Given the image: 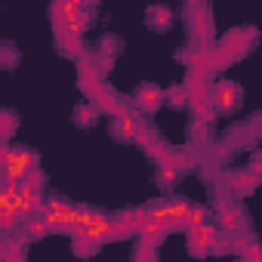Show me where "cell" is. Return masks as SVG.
Wrapping results in <instances>:
<instances>
[{
  "mask_svg": "<svg viewBox=\"0 0 262 262\" xmlns=\"http://www.w3.org/2000/svg\"><path fill=\"white\" fill-rule=\"evenodd\" d=\"M37 167V155L28 148H4V179L7 182H22L31 170Z\"/></svg>",
  "mask_w": 262,
  "mask_h": 262,
  "instance_id": "1",
  "label": "cell"
},
{
  "mask_svg": "<svg viewBox=\"0 0 262 262\" xmlns=\"http://www.w3.org/2000/svg\"><path fill=\"white\" fill-rule=\"evenodd\" d=\"M40 216L50 222V228H53V231H59V228H71V225H74L77 207H71V204H68V201H62V198H50V201H43Z\"/></svg>",
  "mask_w": 262,
  "mask_h": 262,
  "instance_id": "2",
  "label": "cell"
},
{
  "mask_svg": "<svg viewBox=\"0 0 262 262\" xmlns=\"http://www.w3.org/2000/svg\"><path fill=\"white\" fill-rule=\"evenodd\" d=\"M210 102H213L216 111L228 114V111L237 108V102H241V90H237L234 83H216V86L210 90Z\"/></svg>",
  "mask_w": 262,
  "mask_h": 262,
  "instance_id": "3",
  "label": "cell"
},
{
  "mask_svg": "<svg viewBox=\"0 0 262 262\" xmlns=\"http://www.w3.org/2000/svg\"><path fill=\"white\" fill-rule=\"evenodd\" d=\"M139 129H142V123H139V117H136L133 111L120 108V111L114 114V133H117V136H123V139H136Z\"/></svg>",
  "mask_w": 262,
  "mask_h": 262,
  "instance_id": "4",
  "label": "cell"
},
{
  "mask_svg": "<svg viewBox=\"0 0 262 262\" xmlns=\"http://www.w3.org/2000/svg\"><path fill=\"white\" fill-rule=\"evenodd\" d=\"M222 231L216 228V225H198V228H191V250L194 253H210V247H213V241L219 237Z\"/></svg>",
  "mask_w": 262,
  "mask_h": 262,
  "instance_id": "5",
  "label": "cell"
},
{
  "mask_svg": "<svg viewBox=\"0 0 262 262\" xmlns=\"http://www.w3.org/2000/svg\"><path fill=\"white\" fill-rule=\"evenodd\" d=\"M86 93H90V99H93V105H96L99 111H108V114H117V111H120V102L108 93V86L96 83V86H90Z\"/></svg>",
  "mask_w": 262,
  "mask_h": 262,
  "instance_id": "6",
  "label": "cell"
},
{
  "mask_svg": "<svg viewBox=\"0 0 262 262\" xmlns=\"http://www.w3.org/2000/svg\"><path fill=\"white\" fill-rule=\"evenodd\" d=\"M262 179L247 167V173H237V176H231L228 179V185H231V194H237V198H244V194H253L256 191V185H259Z\"/></svg>",
  "mask_w": 262,
  "mask_h": 262,
  "instance_id": "7",
  "label": "cell"
},
{
  "mask_svg": "<svg viewBox=\"0 0 262 262\" xmlns=\"http://www.w3.org/2000/svg\"><path fill=\"white\" fill-rule=\"evenodd\" d=\"M253 43V31H231L225 40H222V50L225 53H231L234 59L241 56V53H247V47Z\"/></svg>",
  "mask_w": 262,
  "mask_h": 262,
  "instance_id": "8",
  "label": "cell"
},
{
  "mask_svg": "<svg viewBox=\"0 0 262 262\" xmlns=\"http://www.w3.org/2000/svg\"><path fill=\"white\" fill-rule=\"evenodd\" d=\"M136 102H139V108H142V111H158V108H161V102H164V90L142 86V90L136 93Z\"/></svg>",
  "mask_w": 262,
  "mask_h": 262,
  "instance_id": "9",
  "label": "cell"
},
{
  "mask_svg": "<svg viewBox=\"0 0 262 262\" xmlns=\"http://www.w3.org/2000/svg\"><path fill=\"white\" fill-rule=\"evenodd\" d=\"M99 77H102V68H99L93 59H80V86L90 90V86L99 83Z\"/></svg>",
  "mask_w": 262,
  "mask_h": 262,
  "instance_id": "10",
  "label": "cell"
},
{
  "mask_svg": "<svg viewBox=\"0 0 262 262\" xmlns=\"http://www.w3.org/2000/svg\"><path fill=\"white\" fill-rule=\"evenodd\" d=\"M219 225H222V231H228V234H234V231L241 228V216H237V210L228 207V204H222V201H219Z\"/></svg>",
  "mask_w": 262,
  "mask_h": 262,
  "instance_id": "11",
  "label": "cell"
},
{
  "mask_svg": "<svg viewBox=\"0 0 262 262\" xmlns=\"http://www.w3.org/2000/svg\"><path fill=\"white\" fill-rule=\"evenodd\" d=\"M126 234H139V228H136V213L114 216V237H126Z\"/></svg>",
  "mask_w": 262,
  "mask_h": 262,
  "instance_id": "12",
  "label": "cell"
},
{
  "mask_svg": "<svg viewBox=\"0 0 262 262\" xmlns=\"http://www.w3.org/2000/svg\"><path fill=\"white\" fill-rule=\"evenodd\" d=\"M86 22H90V13H74L65 25H59V34H74V37H80V34L86 31Z\"/></svg>",
  "mask_w": 262,
  "mask_h": 262,
  "instance_id": "13",
  "label": "cell"
},
{
  "mask_svg": "<svg viewBox=\"0 0 262 262\" xmlns=\"http://www.w3.org/2000/svg\"><path fill=\"white\" fill-rule=\"evenodd\" d=\"M170 22H173V13H170L167 7H151V10H148V25H151V28L167 31Z\"/></svg>",
  "mask_w": 262,
  "mask_h": 262,
  "instance_id": "14",
  "label": "cell"
},
{
  "mask_svg": "<svg viewBox=\"0 0 262 262\" xmlns=\"http://www.w3.org/2000/svg\"><path fill=\"white\" fill-rule=\"evenodd\" d=\"M77 10L71 7V0H56V4H53V10H50V16H53V22H56V28L59 25H65L71 16H74Z\"/></svg>",
  "mask_w": 262,
  "mask_h": 262,
  "instance_id": "15",
  "label": "cell"
},
{
  "mask_svg": "<svg viewBox=\"0 0 262 262\" xmlns=\"http://www.w3.org/2000/svg\"><path fill=\"white\" fill-rule=\"evenodd\" d=\"M176 176H179V167H176L173 161H161V167H158V179H161V185L176 182Z\"/></svg>",
  "mask_w": 262,
  "mask_h": 262,
  "instance_id": "16",
  "label": "cell"
},
{
  "mask_svg": "<svg viewBox=\"0 0 262 262\" xmlns=\"http://www.w3.org/2000/svg\"><path fill=\"white\" fill-rule=\"evenodd\" d=\"M194 31H198L201 40H210V34H213V22H210L207 13H198V16H194Z\"/></svg>",
  "mask_w": 262,
  "mask_h": 262,
  "instance_id": "17",
  "label": "cell"
},
{
  "mask_svg": "<svg viewBox=\"0 0 262 262\" xmlns=\"http://www.w3.org/2000/svg\"><path fill=\"white\" fill-rule=\"evenodd\" d=\"M59 50L68 56H80V37L74 34H59Z\"/></svg>",
  "mask_w": 262,
  "mask_h": 262,
  "instance_id": "18",
  "label": "cell"
},
{
  "mask_svg": "<svg viewBox=\"0 0 262 262\" xmlns=\"http://www.w3.org/2000/svg\"><path fill=\"white\" fill-rule=\"evenodd\" d=\"M164 99H167L173 108H182V105L188 102V93H185V86H173V90H164Z\"/></svg>",
  "mask_w": 262,
  "mask_h": 262,
  "instance_id": "19",
  "label": "cell"
},
{
  "mask_svg": "<svg viewBox=\"0 0 262 262\" xmlns=\"http://www.w3.org/2000/svg\"><path fill=\"white\" fill-rule=\"evenodd\" d=\"M204 222H207V210H204V207H191L188 216H185V228L191 231V228H198V225H204Z\"/></svg>",
  "mask_w": 262,
  "mask_h": 262,
  "instance_id": "20",
  "label": "cell"
},
{
  "mask_svg": "<svg viewBox=\"0 0 262 262\" xmlns=\"http://www.w3.org/2000/svg\"><path fill=\"white\" fill-rule=\"evenodd\" d=\"M96 111H99L96 105H80V108L74 111V120H77L80 126H90V123H93V117H96Z\"/></svg>",
  "mask_w": 262,
  "mask_h": 262,
  "instance_id": "21",
  "label": "cell"
},
{
  "mask_svg": "<svg viewBox=\"0 0 262 262\" xmlns=\"http://www.w3.org/2000/svg\"><path fill=\"white\" fill-rule=\"evenodd\" d=\"M0 120H4V139H13V133H16V114L13 111H4V114H0Z\"/></svg>",
  "mask_w": 262,
  "mask_h": 262,
  "instance_id": "22",
  "label": "cell"
},
{
  "mask_svg": "<svg viewBox=\"0 0 262 262\" xmlns=\"http://www.w3.org/2000/svg\"><path fill=\"white\" fill-rule=\"evenodd\" d=\"M241 256H244V259H262V247H256L253 241H247V247H244Z\"/></svg>",
  "mask_w": 262,
  "mask_h": 262,
  "instance_id": "23",
  "label": "cell"
},
{
  "mask_svg": "<svg viewBox=\"0 0 262 262\" xmlns=\"http://www.w3.org/2000/svg\"><path fill=\"white\" fill-rule=\"evenodd\" d=\"M250 170H253V173L262 179V151H256V155L250 158Z\"/></svg>",
  "mask_w": 262,
  "mask_h": 262,
  "instance_id": "24",
  "label": "cell"
}]
</instances>
